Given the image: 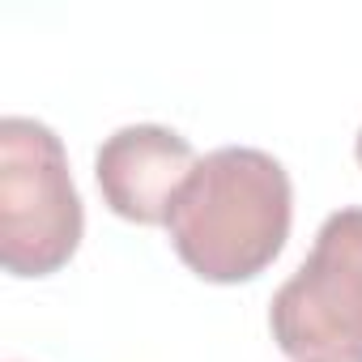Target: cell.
I'll use <instances>...</instances> for the list:
<instances>
[{
    "label": "cell",
    "instance_id": "1",
    "mask_svg": "<svg viewBox=\"0 0 362 362\" xmlns=\"http://www.w3.org/2000/svg\"><path fill=\"white\" fill-rule=\"evenodd\" d=\"M294 218L286 166L252 145H222L197 162L166 218L170 243L197 277L230 286L264 273Z\"/></svg>",
    "mask_w": 362,
    "mask_h": 362
},
{
    "label": "cell",
    "instance_id": "2",
    "mask_svg": "<svg viewBox=\"0 0 362 362\" xmlns=\"http://www.w3.org/2000/svg\"><path fill=\"white\" fill-rule=\"evenodd\" d=\"M81 197L60 136L30 115L0 119V264L13 277H47L81 243Z\"/></svg>",
    "mask_w": 362,
    "mask_h": 362
},
{
    "label": "cell",
    "instance_id": "3",
    "mask_svg": "<svg viewBox=\"0 0 362 362\" xmlns=\"http://www.w3.org/2000/svg\"><path fill=\"white\" fill-rule=\"evenodd\" d=\"M269 328L294 362H362V209L324 218L307 260L269 303Z\"/></svg>",
    "mask_w": 362,
    "mask_h": 362
},
{
    "label": "cell",
    "instance_id": "4",
    "mask_svg": "<svg viewBox=\"0 0 362 362\" xmlns=\"http://www.w3.org/2000/svg\"><path fill=\"white\" fill-rule=\"evenodd\" d=\"M188 136L162 124H124L94 153V179L107 209L136 226H166L175 197L197 170Z\"/></svg>",
    "mask_w": 362,
    "mask_h": 362
},
{
    "label": "cell",
    "instance_id": "5",
    "mask_svg": "<svg viewBox=\"0 0 362 362\" xmlns=\"http://www.w3.org/2000/svg\"><path fill=\"white\" fill-rule=\"evenodd\" d=\"M354 153H358V166H362V128H358V141H354Z\"/></svg>",
    "mask_w": 362,
    "mask_h": 362
}]
</instances>
